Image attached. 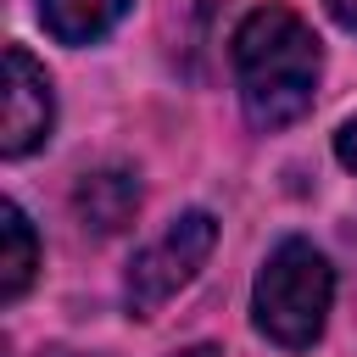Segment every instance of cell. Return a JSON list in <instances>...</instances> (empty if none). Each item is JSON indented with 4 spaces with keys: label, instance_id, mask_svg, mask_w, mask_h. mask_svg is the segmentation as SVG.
<instances>
[{
    "label": "cell",
    "instance_id": "6da1fadb",
    "mask_svg": "<svg viewBox=\"0 0 357 357\" xmlns=\"http://www.w3.org/2000/svg\"><path fill=\"white\" fill-rule=\"evenodd\" d=\"M229 61H234L245 117L257 128H284L312 106V89L324 73V45L307 28V17H296L290 6H257L240 17V28L229 39Z\"/></svg>",
    "mask_w": 357,
    "mask_h": 357
},
{
    "label": "cell",
    "instance_id": "7a4b0ae2",
    "mask_svg": "<svg viewBox=\"0 0 357 357\" xmlns=\"http://www.w3.org/2000/svg\"><path fill=\"white\" fill-rule=\"evenodd\" d=\"M329 301H335L329 257L312 240L290 234V240H279L268 251V262H262V273L251 284V324L273 346L307 351V346H318V335L329 324Z\"/></svg>",
    "mask_w": 357,
    "mask_h": 357
},
{
    "label": "cell",
    "instance_id": "3957f363",
    "mask_svg": "<svg viewBox=\"0 0 357 357\" xmlns=\"http://www.w3.org/2000/svg\"><path fill=\"white\" fill-rule=\"evenodd\" d=\"M212 245H218V218L201 212V206H195V212H178L151 245L134 251L128 279H123V301H128V312H134V318L162 312V307H167V301L206 268Z\"/></svg>",
    "mask_w": 357,
    "mask_h": 357
},
{
    "label": "cell",
    "instance_id": "277c9868",
    "mask_svg": "<svg viewBox=\"0 0 357 357\" xmlns=\"http://www.w3.org/2000/svg\"><path fill=\"white\" fill-rule=\"evenodd\" d=\"M6 73H0V156H28L50 139L56 128V95H50V78L45 67L22 50V45H6Z\"/></svg>",
    "mask_w": 357,
    "mask_h": 357
},
{
    "label": "cell",
    "instance_id": "5b68a950",
    "mask_svg": "<svg viewBox=\"0 0 357 357\" xmlns=\"http://www.w3.org/2000/svg\"><path fill=\"white\" fill-rule=\"evenodd\" d=\"M73 212H78L84 229H95V234H117V229L134 223V212H139V178H134L128 167H95V173L78 178V190H73Z\"/></svg>",
    "mask_w": 357,
    "mask_h": 357
},
{
    "label": "cell",
    "instance_id": "8992f818",
    "mask_svg": "<svg viewBox=\"0 0 357 357\" xmlns=\"http://www.w3.org/2000/svg\"><path fill=\"white\" fill-rule=\"evenodd\" d=\"M128 6L134 0H39V22L61 45H95L128 17Z\"/></svg>",
    "mask_w": 357,
    "mask_h": 357
},
{
    "label": "cell",
    "instance_id": "52a82bcc",
    "mask_svg": "<svg viewBox=\"0 0 357 357\" xmlns=\"http://www.w3.org/2000/svg\"><path fill=\"white\" fill-rule=\"evenodd\" d=\"M39 268V234L22 218L17 201H0V301H17L33 284Z\"/></svg>",
    "mask_w": 357,
    "mask_h": 357
},
{
    "label": "cell",
    "instance_id": "ba28073f",
    "mask_svg": "<svg viewBox=\"0 0 357 357\" xmlns=\"http://www.w3.org/2000/svg\"><path fill=\"white\" fill-rule=\"evenodd\" d=\"M335 156H340V162H346V167L357 173V117H351V123H346V128L335 134Z\"/></svg>",
    "mask_w": 357,
    "mask_h": 357
},
{
    "label": "cell",
    "instance_id": "9c48e42d",
    "mask_svg": "<svg viewBox=\"0 0 357 357\" xmlns=\"http://www.w3.org/2000/svg\"><path fill=\"white\" fill-rule=\"evenodd\" d=\"M324 11H329L340 28H351V33H357V0H324Z\"/></svg>",
    "mask_w": 357,
    "mask_h": 357
},
{
    "label": "cell",
    "instance_id": "30bf717a",
    "mask_svg": "<svg viewBox=\"0 0 357 357\" xmlns=\"http://www.w3.org/2000/svg\"><path fill=\"white\" fill-rule=\"evenodd\" d=\"M178 357H218V346H190V351H178Z\"/></svg>",
    "mask_w": 357,
    "mask_h": 357
}]
</instances>
